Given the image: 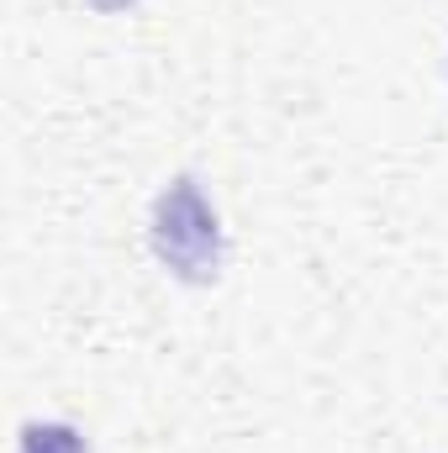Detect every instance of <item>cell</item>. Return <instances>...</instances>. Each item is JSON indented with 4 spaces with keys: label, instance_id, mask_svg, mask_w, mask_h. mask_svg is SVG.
<instances>
[{
    "label": "cell",
    "instance_id": "obj_1",
    "mask_svg": "<svg viewBox=\"0 0 448 453\" xmlns=\"http://www.w3.org/2000/svg\"><path fill=\"white\" fill-rule=\"evenodd\" d=\"M153 253L190 285L217 280L222 269V226L196 180H174L153 206Z\"/></svg>",
    "mask_w": 448,
    "mask_h": 453
},
{
    "label": "cell",
    "instance_id": "obj_2",
    "mask_svg": "<svg viewBox=\"0 0 448 453\" xmlns=\"http://www.w3.org/2000/svg\"><path fill=\"white\" fill-rule=\"evenodd\" d=\"M21 453H90V449H85V438L69 422H27Z\"/></svg>",
    "mask_w": 448,
    "mask_h": 453
}]
</instances>
